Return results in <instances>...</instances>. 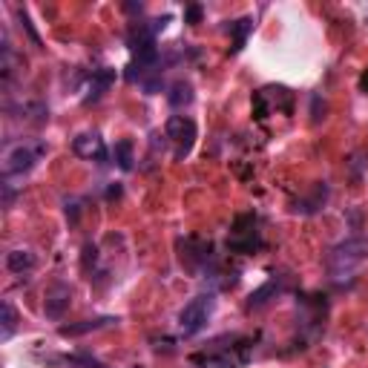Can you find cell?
<instances>
[{
    "instance_id": "obj_15",
    "label": "cell",
    "mask_w": 368,
    "mask_h": 368,
    "mask_svg": "<svg viewBox=\"0 0 368 368\" xmlns=\"http://www.w3.org/2000/svg\"><path fill=\"white\" fill-rule=\"evenodd\" d=\"M279 290V279H271V282H265L259 290L251 293V300H248V308H262L267 302V297H274V293Z\"/></svg>"
},
{
    "instance_id": "obj_18",
    "label": "cell",
    "mask_w": 368,
    "mask_h": 368,
    "mask_svg": "<svg viewBox=\"0 0 368 368\" xmlns=\"http://www.w3.org/2000/svg\"><path fill=\"white\" fill-rule=\"evenodd\" d=\"M360 89L368 92V72H362V78H360Z\"/></svg>"
},
{
    "instance_id": "obj_17",
    "label": "cell",
    "mask_w": 368,
    "mask_h": 368,
    "mask_svg": "<svg viewBox=\"0 0 368 368\" xmlns=\"http://www.w3.org/2000/svg\"><path fill=\"white\" fill-rule=\"evenodd\" d=\"M184 20L187 23H199L202 20V6H187L184 9Z\"/></svg>"
},
{
    "instance_id": "obj_2",
    "label": "cell",
    "mask_w": 368,
    "mask_h": 368,
    "mask_svg": "<svg viewBox=\"0 0 368 368\" xmlns=\"http://www.w3.org/2000/svg\"><path fill=\"white\" fill-rule=\"evenodd\" d=\"M368 259V239L365 236H354V239H346L342 244H337V248L328 253V271L342 279L348 277L357 265H362Z\"/></svg>"
},
{
    "instance_id": "obj_11",
    "label": "cell",
    "mask_w": 368,
    "mask_h": 368,
    "mask_svg": "<svg viewBox=\"0 0 368 368\" xmlns=\"http://www.w3.org/2000/svg\"><path fill=\"white\" fill-rule=\"evenodd\" d=\"M35 253L32 251H12V253H6V267L12 274H27V271H32L35 267Z\"/></svg>"
},
{
    "instance_id": "obj_7",
    "label": "cell",
    "mask_w": 368,
    "mask_h": 368,
    "mask_svg": "<svg viewBox=\"0 0 368 368\" xmlns=\"http://www.w3.org/2000/svg\"><path fill=\"white\" fill-rule=\"evenodd\" d=\"M69 302H72V290L69 285L58 282L46 290V297H43V314L49 316V320H61V316L69 311Z\"/></svg>"
},
{
    "instance_id": "obj_16",
    "label": "cell",
    "mask_w": 368,
    "mask_h": 368,
    "mask_svg": "<svg viewBox=\"0 0 368 368\" xmlns=\"http://www.w3.org/2000/svg\"><path fill=\"white\" fill-rule=\"evenodd\" d=\"M0 314H3V339H9L12 334H15V325H17V314H15V308H12V302L6 300L3 305H0Z\"/></svg>"
},
{
    "instance_id": "obj_8",
    "label": "cell",
    "mask_w": 368,
    "mask_h": 368,
    "mask_svg": "<svg viewBox=\"0 0 368 368\" xmlns=\"http://www.w3.org/2000/svg\"><path fill=\"white\" fill-rule=\"evenodd\" d=\"M72 150H75V156H81L87 161H104L107 159L104 138L98 135V133H81V135H75V141H72Z\"/></svg>"
},
{
    "instance_id": "obj_6",
    "label": "cell",
    "mask_w": 368,
    "mask_h": 368,
    "mask_svg": "<svg viewBox=\"0 0 368 368\" xmlns=\"http://www.w3.org/2000/svg\"><path fill=\"white\" fill-rule=\"evenodd\" d=\"M170 144H173V159L182 161L184 156H190L193 150V144H196V121L187 118V115H173L167 121V127H164Z\"/></svg>"
},
{
    "instance_id": "obj_3",
    "label": "cell",
    "mask_w": 368,
    "mask_h": 368,
    "mask_svg": "<svg viewBox=\"0 0 368 368\" xmlns=\"http://www.w3.org/2000/svg\"><path fill=\"white\" fill-rule=\"evenodd\" d=\"M46 156V144L41 138L32 141H17L3 153V176H20L29 173V170Z\"/></svg>"
},
{
    "instance_id": "obj_9",
    "label": "cell",
    "mask_w": 368,
    "mask_h": 368,
    "mask_svg": "<svg viewBox=\"0 0 368 368\" xmlns=\"http://www.w3.org/2000/svg\"><path fill=\"white\" fill-rule=\"evenodd\" d=\"M112 81H115V69H110V66H104V69H98V72H92V81H89V92H87V98L84 101L87 104H92V101H98L110 87H112Z\"/></svg>"
},
{
    "instance_id": "obj_12",
    "label": "cell",
    "mask_w": 368,
    "mask_h": 368,
    "mask_svg": "<svg viewBox=\"0 0 368 368\" xmlns=\"http://www.w3.org/2000/svg\"><path fill=\"white\" fill-rule=\"evenodd\" d=\"M251 29H253V20L251 17H242V20H236V23H230V27H228V32L233 35V46H230L233 55L242 52V46H244V41H248Z\"/></svg>"
},
{
    "instance_id": "obj_4",
    "label": "cell",
    "mask_w": 368,
    "mask_h": 368,
    "mask_svg": "<svg viewBox=\"0 0 368 368\" xmlns=\"http://www.w3.org/2000/svg\"><path fill=\"white\" fill-rule=\"evenodd\" d=\"M213 308H216V297H213V293H199L196 300H190L182 308V314H179V328H182V334L184 337L199 334L207 325Z\"/></svg>"
},
{
    "instance_id": "obj_14",
    "label": "cell",
    "mask_w": 368,
    "mask_h": 368,
    "mask_svg": "<svg viewBox=\"0 0 368 368\" xmlns=\"http://www.w3.org/2000/svg\"><path fill=\"white\" fill-rule=\"evenodd\" d=\"M112 159H115V164L121 167V170H133V141H118L115 144V150H112Z\"/></svg>"
},
{
    "instance_id": "obj_5",
    "label": "cell",
    "mask_w": 368,
    "mask_h": 368,
    "mask_svg": "<svg viewBox=\"0 0 368 368\" xmlns=\"http://www.w3.org/2000/svg\"><path fill=\"white\" fill-rule=\"evenodd\" d=\"M259 230H256V216L253 213H242L236 216V222L230 228V236H228V248L233 253H253L259 251Z\"/></svg>"
},
{
    "instance_id": "obj_10",
    "label": "cell",
    "mask_w": 368,
    "mask_h": 368,
    "mask_svg": "<svg viewBox=\"0 0 368 368\" xmlns=\"http://www.w3.org/2000/svg\"><path fill=\"white\" fill-rule=\"evenodd\" d=\"M118 320H112V316H101V320H84L78 325H61V337H81V334H89V331H98V328H107Z\"/></svg>"
},
{
    "instance_id": "obj_13",
    "label": "cell",
    "mask_w": 368,
    "mask_h": 368,
    "mask_svg": "<svg viewBox=\"0 0 368 368\" xmlns=\"http://www.w3.org/2000/svg\"><path fill=\"white\" fill-rule=\"evenodd\" d=\"M167 101H170V107H173V110H179V107H187V104L193 101V87H190V84H184V81L173 84V87H170Z\"/></svg>"
},
{
    "instance_id": "obj_1",
    "label": "cell",
    "mask_w": 368,
    "mask_h": 368,
    "mask_svg": "<svg viewBox=\"0 0 368 368\" xmlns=\"http://www.w3.org/2000/svg\"><path fill=\"white\" fill-rule=\"evenodd\" d=\"M251 351H253V337H230V346H222V339H216L210 348L190 354V362L205 368H239L251 360Z\"/></svg>"
}]
</instances>
